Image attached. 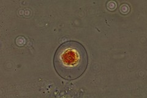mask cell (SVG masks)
Listing matches in <instances>:
<instances>
[{"instance_id": "cell-1", "label": "cell", "mask_w": 147, "mask_h": 98, "mask_svg": "<svg viewBox=\"0 0 147 98\" xmlns=\"http://www.w3.org/2000/svg\"><path fill=\"white\" fill-rule=\"evenodd\" d=\"M53 63L59 77L67 81L74 80L86 71L88 64V52L80 42L67 41L55 51Z\"/></svg>"}]
</instances>
